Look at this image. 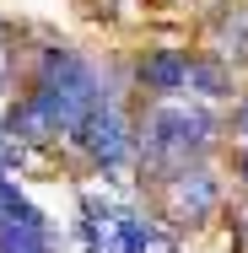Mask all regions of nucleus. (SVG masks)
Masks as SVG:
<instances>
[{
  "instance_id": "9d476101",
  "label": "nucleus",
  "mask_w": 248,
  "mask_h": 253,
  "mask_svg": "<svg viewBox=\"0 0 248 253\" xmlns=\"http://www.w3.org/2000/svg\"><path fill=\"white\" fill-rule=\"evenodd\" d=\"M238 172H243V183H248V151H243V156H238Z\"/></svg>"
},
{
  "instance_id": "1a4fd4ad",
  "label": "nucleus",
  "mask_w": 248,
  "mask_h": 253,
  "mask_svg": "<svg viewBox=\"0 0 248 253\" xmlns=\"http://www.w3.org/2000/svg\"><path fill=\"white\" fill-rule=\"evenodd\" d=\"M5 86H11V59H5V49H0V108H5Z\"/></svg>"
},
{
  "instance_id": "39448f33",
  "label": "nucleus",
  "mask_w": 248,
  "mask_h": 253,
  "mask_svg": "<svg viewBox=\"0 0 248 253\" xmlns=\"http://www.w3.org/2000/svg\"><path fill=\"white\" fill-rule=\"evenodd\" d=\"M0 253H54L49 226H0Z\"/></svg>"
},
{
  "instance_id": "7ed1b4c3",
  "label": "nucleus",
  "mask_w": 248,
  "mask_h": 253,
  "mask_svg": "<svg viewBox=\"0 0 248 253\" xmlns=\"http://www.w3.org/2000/svg\"><path fill=\"white\" fill-rule=\"evenodd\" d=\"M221 205V183L205 172V167H184L173 178H162V210L173 226H199L210 221V210Z\"/></svg>"
},
{
  "instance_id": "0eeeda50",
  "label": "nucleus",
  "mask_w": 248,
  "mask_h": 253,
  "mask_svg": "<svg viewBox=\"0 0 248 253\" xmlns=\"http://www.w3.org/2000/svg\"><path fill=\"white\" fill-rule=\"evenodd\" d=\"M232 135H238V140L248 146V97L238 102V113H232Z\"/></svg>"
},
{
  "instance_id": "423d86ee",
  "label": "nucleus",
  "mask_w": 248,
  "mask_h": 253,
  "mask_svg": "<svg viewBox=\"0 0 248 253\" xmlns=\"http://www.w3.org/2000/svg\"><path fill=\"white\" fill-rule=\"evenodd\" d=\"M189 92H205V97H232V70H221L216 59H195V65H189Z\"/></svg>"
},
{
  "instance_id": "6e6552de",
  "label": "nucleus",
  "mask_w": 248,
  "mask_h": 253,
  "mask_svg": "<svg viewBox=\"0 0 248 253\" xmlns=\"http://www.w3.org/2000/svg\"><path fill=\"white\" fill-rule=\"evenodd\" d=\"M232 237H238V253H248V205L238 210V221H232Z\"/></svg>"
},
{
  "instance_id": "f257e3e1",
  "label": "nucleus",
  "mask_w": 248,
  "mask_h": 253,
  "mask_svg": "<svg viewBox=\"0 0 248 253\" xmlns=\"http://www.w3.org/2000/svg\"><path fill=\"white\" fill-rule=\"evenodd\" d=\"M216 113L189 108V102H151L135 135V151L156 178H173L184 167H199V156L216 146Z\"/></svg>"
},
{
  "instance_id": "f03ea898",
  "label": "nucleus",
  "mask_w": 248,
  "mask_h": 253,
  "mask_svg": "<svg viewBox=\"0 0 248 253\" xmlns=\"http://www.w3.org/2000/svg\"><path fill=\"white\" fill-rule=\"evenodd\" d=\"M76 146L92 156L98 167H108V172H119L130 156H135V135H130V124H124V113H119V102L102 97L92 113H87V124L76 129Z\"/></svg>"
},
{
  "instance_id": "20e7f679",
  "label": "nucleus",
  "mask_w": 248,
  "mask_h": 253,
  "mask_svg": "<svg viewBox=\"0 0 248 253\" xmlns=\"http://www.w3.org/2000/svg\"><path fill=\"white\" fill-rule=\"evenodd\" d=\"M189 65H195V54H184V49H151L146 59L135 65V81H141L146 92H156L162 102H173L189 86Z\"/></svg>"
}]
</instances>
